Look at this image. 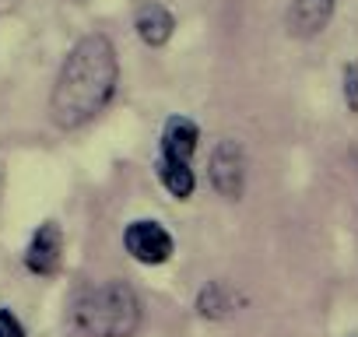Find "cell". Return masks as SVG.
Masks as SVG:
<instances>
[{
    "instance_id": "1",
    "label": "cell",
    "mask_w": 358,
    "mask_h": 337,
    "mask_svg": "<svg viewBox=\"0 0 358 337\" xmlns=\"http://www.w3.org/2000/svg\"><path fill=\"white\" fill-rule=\"evenodd\" d=\"M116 81H120L116 46L106 36H85L81 43H74V50L67 53L57 74V85L50 95L53 123L64 130H78L92 123L113 102Z\"/></svg>"
},
{
    "instance_id": "2",
    "label": "cell",
    "mask_w": 358,
    "mask_h": 337,
    "mask_svg": "<svg viewBox=\"0 0 358 337\" xmlns=\"http://www.w3.org/2000/svg\"><path fill=\"white\" fill-rule=\"evenodd\" d=\"M74 323L88 337H134L141 327V299L127 281H102L81 292Z\"/></svg>"
},
{
    "instance_id": "3",
    "label": "cell",
    "mask_w": 358,
    "mask_h": 337,
    "mask_svg": "<svg viewBox=\"0 0 358 337\" xmlns=\"http://www.w3.org/2000/svg\"><path fill=\"white\" fill-rule=\"evenodd\" d=\"M123 250L137 260V264H148V267H158V264H169L172 253H176V239L165 225H158L155 218H141V222H130L123 229Z\"/></svg>"
},
{
    "instance_id": "4",
    "label": "cell",
    "mask_w": 358,
    "mask_h": 337,
    "mask_svg": "<svg viewBox=\"0 0 358 337\" xmlns=\"http://www.w3.org/2000/svg\"><path fill=\"white\" fill-rule=\"evenodd\" d=\"M208 180L215 187L218 197L225 201H239L243 190H246V151L239 141H222L211 158H208Z\"/></svg>"
},
{
    "instance_id": "5",
    "label": "cell",
    "mask_w": 358,
    "mask_h": 337,
    "mask_svg": "<svg viewBox=\"0 0 358 337\" xmlns=\"http://www.w3.org/2000/svg\"><path fill=\"white\" fill-rule=\"evenodd\" d=\"M60 253H64V236L57 222H43L25 250V267L39 278H50L60 271Z\"/></svg>"
},
{
    "instance_id": "6",
    "label": "cell",
    "mask_w": 358,
    "mask_h": 337,
    "mask_svg": "<svg viewBox=\"0 0 358 337\" xmlns=\"http://www.w3.org/2000/svg\"><path fill=\"white\" fill-rule=\"evenodd\" d=\"M334 11H337V0H292L285 25L295 39H309V36H320L330 25Z\"/></svg>"
},
{
    "instance_id": "7",
    "label": "cell",
    "mask_w": 358,
    "mask_h": 337,
    "mask_svg": "<svg viewBox=\"0 0 358 337\" xmlns=\"http://www.w3.org/2000/svg\"><path fill=\"white\" fill-rule=\"evenodd\" d=\"M201 144V127L190 116H169L162 127V155L169 162H194V151Z\"/></svg>"
},
{
    "instance_id": "8",
    "label": "cell",
    "mask_w": 358,
    "mask_h": 337,
    "mask_svg": "<svg viewBox=\"0 0 358 337\" xmlns=\"http://www.w3.org/2000/svg\"><path fill=\"white\" fill-rule=\"evenodd\" d=\"M134 29L137 36L148 43V46H165L176 32V18L165 4H158V0H148V4H141V11L134 15Z\"/></svg>"
},
{
    "instance_id": "9",
    "label": "cell",
    "mask_w": 358,
    "mask_h": 337,
    "mask_svg": "<svg viewBox=\"0 0 358 337\" xmlns=\"http://www.w3.org/2000/svg\"><path fill=\"white\" fill-rule=\"evenodd\" d=\"M243 306V295H236L225 281H208L197 292V313L204 320H229Z\"/></svg>"
},
{
    "instance_id": "10",
    "label": "cell",
    "mask_w": 358,
    "mask_h": 337,
    "mask_svg": "<svg viewBox=\"0 0 358 337\" xmlns=\"http://www.w3.org/2000/svg\"><path fill=\"white\" fill-rule=\"evenodd\" d=\"M158 180H162V187H165L176 201H190V197H194V187H197L194 162H169V158H158Z\"/></svg>"
},
{
    "instance_id": "11",
    "label": "cell",
    "mask_w": 358,
    "mask_h": 337,
    "mask_svg": "<svg viewBox=\"0 0 358 337\" xmlns=\"http://www.w3.org/2000/svg\"><path fill=\"white\" fill-rule=\"evenodd\" d=\"M344 102L351 113H358V60L344 64Z\"/></svg>"
},
{
    "instance_id": "12",
    "label": "cell",
    "mask_w": 358,
    "mask_h": 337,
    "mask_svg": "<svg viewBox=\"0 0 358 337\" xmlns=\"http://www.w3.org/2000/svg\"><path fill=\"white\" fill-rule=\"evenodd\" d=\"M0 337H25V327L11 309H0Z\"/></svg>"
}]
</instances>
